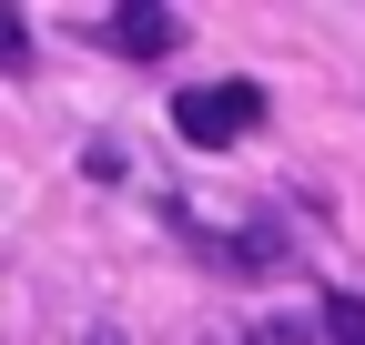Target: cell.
I'll list each match as a JSON object with an SVG mask.
<instances>
[{
  "instance_id": "1",
  "label": "cell",
  "mask_w": 365,
  "mask_h": 345,
  "mask_svg": "<svg viewBox=\"0 0 365 345\" xmlns=\"http://www.w3.org/2000/svg\"><path fill=\"white\" fill-rule=\"evenodd\" d=\"M254 122H264V92H254V81H203V92H173V133L203 143V153L244 143Z\"/></svg>"
},
{
  "instance_id": "2",
  "label": "cell",
  "mask_w": 365,
  "mask_h": 345,
  "mask_svg": "<svg viewBox=\"0 0 365 345\" xmlns=\"http://www.w3.org/2000/svg\"><path fill=\"white\" fill-rule=\"evenodd\" d=\"M102 41H112L122 61H163V51H173V11H112Z\"/></svg>"
},
{
  "instance_id": "3",
  "label": "cell",
  "mask_w": 365,
  "mask_h": 345,
  "mask_svg": "<svg viewBox=\"0 0 365 345\" xmlns=\"http://www.w3.org/2000/svg\"><path fill=\"white\" fill-rule=\"evenodd\" d=\"M325 345H365V305H355V294L325 305Z\"/></svg>"
},
{
  "instance_id": "4",
  "label": "cell",
  "mask_w": 365,
  "mask_h": 345,
  "mask_svg": "<svg viewBox=\"0 0 365 345\" xmlns=\"http://www.w3.org/2000/svg\"><path fill=\"white\" fill-rule=\"evenodd\" d=\"M21 51H31V21H21V11H0V71H21Z\"/></svg>"
},
{
  "instance_id": "5",
  "label": "cell",
  "mask_w": 365,
  "mask_h": 345,
  "mask_svg": "<svg viewBox=\"0 0 365 345\" xmlns=\"http://www.w3.org/2000/svg\"><path fill=\"white\" fill-rule=\"evenodd\" d=\"M91 345H112V335H91Z\"/></svg>"
}]
</instances>
